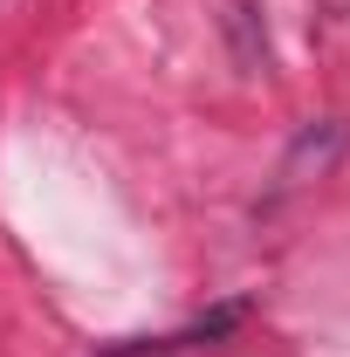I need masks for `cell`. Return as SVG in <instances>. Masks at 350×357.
I'll list each match as a JSON object with an SVG mask.
<instances>
[{
    "mask_svg": "<svg viewBox=\"0 0 350 357\" xmlns=\"http://www.w3.org/2000/svg\"><path fill=\"white\" fill-rule=\"evenodd\" d=\"M350 144L344 117H316L296 144H289V158H282V185H303V178H323L330 165H337V151Z\"/></svg>",
    "mask_w": 350,
    "mask_h": 357,
    "instance_id": "1",
    "label": "cell"
}]
</instances>
